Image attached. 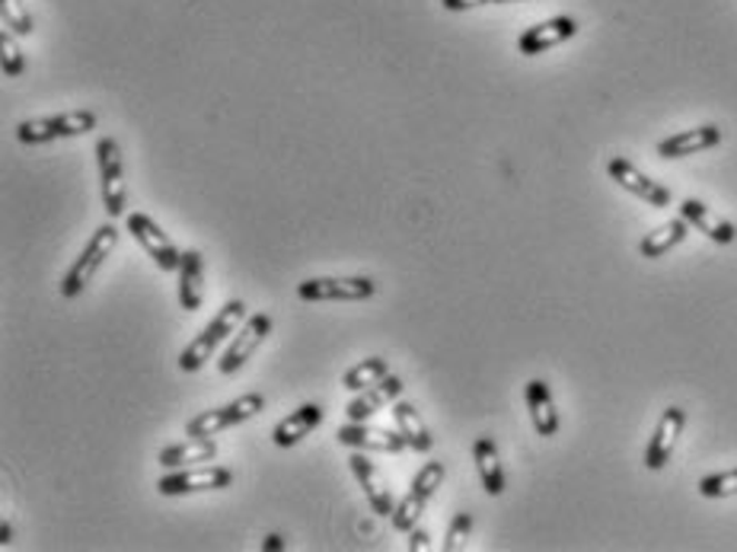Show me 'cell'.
<instances>
[{"label":"cell","mask_w":737,"mask_h":552,"mask_svg":"<svg viewBox=\"0 0 737 552\" xmlns=\"http://www.w3.org/2000/svg\"><path fill=\"white\" fill-rule=\"evenodd\" d=\"M243 323H246V303L243 301L223 303L221 313H218V317H215V320L201 329L196 339L182 349V354H179V371H186V374L201 371V368L211 361V354L218 352L230 335H237V329L243 327Z\"/></svg>","instance_id":"obj_1"},{"label":"cell","mask_w":737,"mask_h":552,"mask_svg":"<svg viewBox=\"0 0 737 552\" xmlns=\"http://www.w3.org/2000/svg\"><path fill=\"white\" fill-rule=\"evenodd\" d=\"M116 243H119V227L112 224H102L87 240V247H83V252L74 259V265L68 269V275L61 278V284H58V291H61V298L64 301H74V298H80L83 291H87V284L93 281V275H97L99 269H102V262L112 255V250H116Z\"/></svg>","instance_id":"obj_2"},{"label":"cell","mask_w":737,"mask_h":552,"mask_svg":"<svg viewBox=\"0 0 737 552\" xmlns=\"http://www.w3.org/2000/svg\"><path fill=\"white\" fill-rule=\"evenodd\" d=\"M97 128V112L90 109H74L61 116H42V119H26L17 126L20 144H49L58 138H80Z\"/></svg>","instance_id":"obj_3"},{"label":"cell","mask_w":737,"mask_h":552,"mask_svg":"<svg viewBox=\"0 0 737 552\" xmlns=\"http://www.w3.org/2000/svg\"><path fill=\"white\" fill-rule=\"evenodd\" d=\"M266 409V397L262 393H243L240 400L198 412L196 419H189L186 425V438H218L221 431L233 425H243L249 419H256Z\"/></svg>","instance_id":"obj_4"},{"label":"cell","mask_w":737,"mask_h":552,"mask_svg":"<svg viewBox=\"0 0 737 552\" xmlns=\"http://www.w3.org/2000/svg\"><path fill=\"white\" fill-rule=\"evenodd\" d=\"M377 284L365 275L307 278L297 284V298L307 303H358L374 298Z\"/></svg>","instance_id":"obj_5"},{"label":"cell","mask_w":737,"mask_h":552,"mask_svg":"<svg viewBox=\"0 0 737 552\" xmlns=\"http://www.w3.org/2000/svg\"><path fill=\"white\" fill-rule=\"evenodd\" d=\"M97 163H99V185H102V208L109 221L122 218L125 201H128V185H125L122 148L112 134H102L97 141Z\"/></svg>","instance_id":"obj_6"},{"label":"cell","mask_w":737,"mask_h":552,"mask_svg":"<svg viewBox=\"0 0 737 552\" xmlns=\"http://www.w3.org/2000/svg\"><path fill=\"white\" fill-rule=\"evenodd\" d=\"M444 476H447V470H444L441 460H428V463L418 470V476L412 479L409 495L394 508V518H390V521H394V530L409 533V530L418 528V518L425 514L428 502L435 499V492L444 485Z\"/></svg>","instance_id":"obj_7"},{"label":"cell","mask_w":737,"mask_h":552,"mask_svg":"<svg viewBox=\"0 0 737 552\" xmlns=\"http://www.w3.org/2000/svg\"><path fill=\"white\" fill-rule=\"evenodd\" d=\"M125 224H128V233L135 237V243L148 252L150 259H153V265H157L160 272H179V265H182V252L176 250V243H172L170 237L160 230V224H157L150 214H145V211H131V214L125 218Z\"/></svg>","instance_id":"obj_8"},{"label":"cell","mask_w":737,"mask_h":552,"mask_svg":"<svg viewBox=\"0 0 737 552\" xmlns=\"http://www.w3.org/2000/svg\"><path fill=\"white\" fill-rule=\"evenodd\" d=\"M233 482V473L227 466H211V463H198V466H182L172 470L167 476H160L157 492L160 495H196V492H218Z\"/></svg>","instance_id":"obj_9"},{"label":"cell","mask_w":737,"mask_h":552,"mask_svg":"<svg viewBox=\"0 0 737 552\" xmlns=\"http://www.w3.org/2000/svg\"><path fill=\"white\" fill-rule=\"evenodd\" d=\"M271 332V317L269 313H252V317H246V323L237 329V335H233V342H230V349L223 352L221 364H218V371L223 377L237 374L240 368H243L246 361L252 358V354L259 352V345L269 339Z\"/></svg>","instance_id":"obj_10"},{"label":"cell","mask_w":737,"mask_h":552,"mask_svg":"<svg viewBox=\"0 0 737 552\" xmlns=\"http://www.w3.org/2000/svg\"><path fill=\"white\" fill-rule=\"evenodd\" d=\"M336 441H339L342 448L365 453H402L409 448L406 438L399 434V428L390 431V428H377L368 425V422H348V425L336 431Z\"/></svg>","instance_id":"obj_11"},{"label":"cell","mask_w":737,"mask_h":552,"mask_svg":"<svg viewBox=\"0 0 737 552\" xmlns=\"http://www.w3.org/2000/svg\"><path fill=\"white\" fill-rule=\"evenodd\" d=\"M684 428H687V412H684L680 405L664 409V415L658 419V425H655V434H651V441H648V448H645V466H648L651 473H658V470H664V466L670 463V456H674V448H677Z\"/></svg>","instance_id":"obj_12"},{"label":"cell","mask_w":737,"mask_h":552,"mask_svg":"<svg viewBox=\"0 0 737 552\" xmlns=\"http://www.w3.org/2000/svg\"><path fill=\"white\" fill-rule=\"evenodd\" d=\"M607 173L614 179L619 189H626L629 195H636V199L648 201L651 208H667L670 204V189H664L661 182H655L651 177H645L636 163H629L626 157H614L610 163H607Z\"/></svg>","instance_id":"obj_13"},{"label":"cell","mask_w":737,"mask_h":552,"mask_svg":"<svg viewBox=\"0 0 737 552\" xmlns=\"http://www.w3.org/2000/svg\"><path fill=\"white\" fill-rule=\"evenodd\" d=\"M348 466H351L355 479L361 482V489H365V495H368L374 514H380V518H394V508H396L394 489L387 485V479H384V473L377 470V463H370L368 453L355 451L348 456Z\"/></svg>","instance_id":"obj_14"},{"label":"cell","mask_w":737,"mask_h":552,"mask_svg":"<svg viewBox=\"0 0 737 552\" xmlns=\"http://www.w3.org/2000/svg\"><path fill=\"white\" fill-rule=\"evenodd\" d=\"M575 36H578V20H575V17H552V20H546V23L524 29L520 39H517V51L527 54V58H534V54H542V51L562 46V42L575 39Z\"/></svg>","instance_id":"obj_15"},{"label":"cell","mask_w":737,"mask_h":552,"mask_svg":"<svg viewBox=\"0 0 737 552\" xmlns=\"http://www.w3.org/2000/svg\"><path fill=\"white\" fill-rule=\"evenodd\" d=\"M399 393H402V380L387 374L384 380L365 387L355 400L348 402V405H345V415H348V422H368L370 415H377V412H384L387 405H394V402L399 400Z\"/></svg>","instance_id":"obj_16"},{"label":"cell","mask_w":737,"mask_h":552,"mask_svg":"<svg viewBox=\"0 0 737 552\" xmlns=\"http://www.w3.org/2000/svg\"><path fill=\"white\" fill-rule=\"evenodd\" d=\"M721 144V128L718 126H699L680 131V134H670L658 144V157L664 160H680V157H693V153L713 151Z\"/></svg>","instance_id":"obj_17"},{"label":"cell","mask_w":737,"mask_h":552,"mask_svg":"<svg viewBox=\"0 0 737 552\" xmlns=\"http://www.w3.org/2000/svg\"><path fill=\"white\" fill-rule=\"evenodd\" d=\"M680 218H684L689 227H696L699 233H706L718 247H731L737 240L735 224L725 221V218H718L713 208H706L699 199L680 201Z\"/></svg>","instance_id":"obj_18"},{"label":"cell","mask_w":737,"mask_h":552,"mask_svg":"<svg viewBox=\"0 0 737 552\" xmlns=\"http://www.w3.org/2000/svg\"><path fill=\"white\" fill-rule=\"evenodd\" d=\"M218 456V441L215 438H189L170 444L157 453V463L163 470H182V466H198V463H215Z\"/></svg>","instance_id":"obj_19"},{"label":"cell","mask_w":737,"mask_h":552,"mask_svg":"<svg viewBox=\"0 0 737 552\" xmlns=\"http://www.w3.org/2000/svg\"><path fill=\"white\" fill-rule=\"evenodd\" d=\"M524 400L530 409V422L537 428L540 438H556L559 431V412H556V402H552V390L546 380H530L524 387Z\"/></svg>","instance_id":"obj_20"},{"label":"cell","mask_w":737,"mask_h":552,"mask_svg":"<svg viewBox=\"0 0 737 552\" xmlns=\"http://www.w3.org/2000/svg\"><path fill=\"white\" fill-rule=\"evenodd\" d=\"M322 422V405L317 402H303L300 409H295L288 419H281L275 431H271V441L278 444V448H295L300 444L313 428H320Z\"/></svg>","instance_id":"obj_21"},{"label":"cell","mask_w":737,"mask_h":552,"mask_svg":"<svg viewBox=\"0 0 737 552\" xmlns=\"http://www.w3.org/2000/svg\"><path fill=\"white\" fill-rule=\"evenodd\" d=\"M201 301H205V255L198 250H186L179 265V307L196 313Z\"/></svg>","instance_id":"obj_22"},{"label":"cell","mask_w":737,"mask_h":552,"mask_svg":"<svg viewBox=\"0 0 737 552\" xmlns=\"http://www.w3.org/2000/svg\"><path fill=\"white\" fill-rule=\"evenodd\" d=\"M472 460H476V470H479V479H482V489L489 492L491 499H498L505 492V470H501V456H498V448L491 438H476L472 444Z\"/></svg>","instance_id":"obj_23"},{"label":"cell","mask_w":737,"mask_h":552,"mask_svg":"<svg viewBox=\"0 0 737 552\" xmlns=\"http://www.w3.org/2000/svg\"><path fill=\"white\" fill-rule=\"evenodd\" d=\"M394 422L399 428V434L406 438V444H409V451L416 453H431L435 448V438H431V431L428 425L421 422V415H418V409L412 402H394Z\"/></svg>","instance_id":"obj_24"},{"label":"cell","mask_w":737,"mask_h":552,"mask_svg":"<svg viewBox=\"0 0 737 552\" xmlns=\"http://www.w3.org/2000/svg\"><path fill=\"white\" fill-rule=\"evenodd\" d=\"M687 221H684V218H674V221H667V224L655 227L651 233H645L639 243V252L645 259H661V255H667L674 247H680V243L687 240Z\"/></svg>","instance_id":"obj_25"},{"label":"cell","mask_w":737,"mask_h":552,"mask_svg":"<svg viewBox=\"0 0 737 552\" xmlns=\"http://www.w3.org/2000/svg\"><path fill=\"white\" fill-rule=\"evenodd\" d=\"M387 374H390V364H387L384 358H368V361H358V364H355L351 371H345L342 387H345V390H355V393H361L365 387L377 383V380H384Z\"/></svg>","instance_id":"obj_26"},{"label":"cell","mask_w":737,"mask_h":552,"mask_svg":"<svg viewBox=\"0 0 737 552\" xmlns=\"http://www.w3.org/2000/svg\"><path fill=\"white\" fill-rule=\"evenodd\" d=\"M699 495L703 499H731L737 495V466L728 473H715V476L699 479Z\"/></svg>","instance_id":"obj_27"},{"label":"cell","mask_w":737,"mask_h":552,"mask_svg":"<svg viewBox=\"0 0 737 552\" xmlns=\"http://www.w3.org/2000/svg\"><path fill=\"white\" fill-rule=\"evenodd\" d=\"M17 32L13 29H0V54H3V77H20L26 71V61H23V51L17 46V39H13Z\"/></svg>","instance_id":"obj_28"},{"label":"cell","mask_w":737,"mask_h":552,"mask_svg":"<svg viewBox=\"0 0 737 552\" xmlns=\"http://www.w3.org/2000/svg\"><path fill=\"white\" fill-rule=\"evenodd\" d=\"M0 17H3V26L13 29L17 36H32V29H36L23 0H0Z\"/></svg>","instance_id":"obj_29"},{"label":"cell","mask_w":737,"mask_h":552,"mask_svg":"<svg viewBox=\"0 0 737 552\" xmlns=\"http://www.w3.org/2000/svg\"><path fill=\"white\" fill-rule=\"evenodd\" d=\"M469 533H472V514H467V511L454 514V521H450V528H447V540H444V550H447V552L464 550V546H467Z\"/></svg>","instance_id":"obj_30"},{"label":"cell","mask_w":737,"mask_h":552,"mask_svg":"<svg viewBox=\"0 0 737 552\" xmlns=\"http://www.w3.org/2000/svg\"><path fill=\"white\" fill-rule=\"evenodd\" d=\"M444 10L450 13H464V10H472V7H482V3H491V0H441Z\"/></svg>","instance_id":"obj_31"},{"label":"cell","mask_w":737,"mask_h":552,"mask_svg":"<svg viewBox=\"0 0 737 552\" xmlns=\"http://www.w3.org/2000/svg\"><path fill=\"white\" fill-rule=\"evenodd\" d=\"M409 536H412V540H409V552H428V550H435V546H431V543H428V533H425V530H409Z\"/></svg>","instance_id":"obj_32"},{"label":"cell","mask_w":737,"mask_h":552,"mask_svg":"<svg viewBox=\"0 0 737 552\" xmlns=\"http://www.w3.org/2000/svg\"><path fill=\"white\" fill-rule=\"evenodd\" d=\"M262 550H288V543H285V540H281L278 533H271V536H266V540H262Z\"/></svg>","instance_id":"obj_33"},{"label":"cell","mask_w":737,"mask_h":552,"mask_svg":"<svg viewBox=\"0 0 737 552\" xmlns=\"http://www.w3.org/2000/svg\"><path fill=\"white\" fill-rule=\"evenodd\" d=\"M10 540H13V530H10V524H3V528H0V546L7 550V543H10Z\"/></svg>","instance_id":"obj_34"},{"label":"cell","mask_w":737,"mask_h":552,"mask_svg":"<svg viewBox=\"0 0 737 552\" xmlns=\"http://www.w3.org/2000/svg\"><path fill=\"white\" fill-rule=\"evenodd\" d=\"M491 3H520V0H491Z\"/></svg>","instance_id":"obj_35"}]
</instances>
